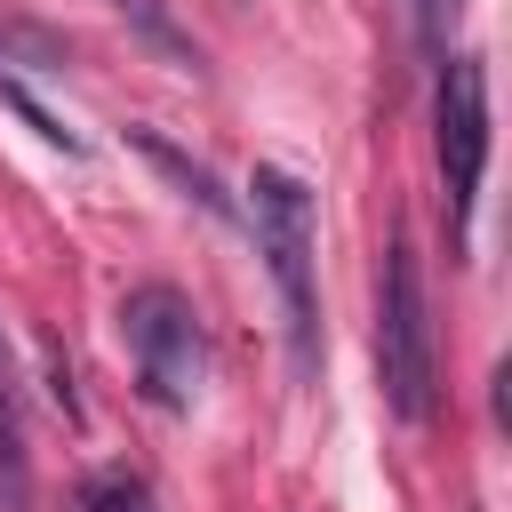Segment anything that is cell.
<instances>
[{"label": "cell", "instance_id": "obj_9", "mask_svg": "<svg viewBox=\"0 0 512 512\" xmlns=\"http://www.w3.org/2000/svg\"><path fill=\"white\" fill-rule=\"evenodd\" d=\"M456 8H464V0H416V24H424V40H432V48L448 40V24H456Z\"/></svg>", "mask_w": 512, "mask_h": 512}, {"label": "cell", "instance_id": "obj_8", "mask_svg": "<svg viewBox=\"0 0 512 512\" xmlns=\"http://www.w3.org/2000/svg\"><path fill=\"white\" fill-rule=\"evenodd\" d=\"M80 512H152V488L112 464V472H88L80 480Z\"/></svg>", "mask_w": 512, "mask_h": 512}, {"label": "cell", "instance_id": "obj_5", "mask_svg": "<svg viewBox=\"0 0 512 512\" xmlns=\"http://www.w3.org/2000/svg\"><path fill=\"white\" fill-rule=\"evenodd\" d=\"M0 472H8V512H24V376L0 336Z\"/></svg>", "mask_w": 512, "mask_h": 512}, {"label": "cell", "instance_id": "obj_2", "mask_svg": "<svg viewBox=\"0 0 512 512\" xmlns=\"http://www.w3.org/2000/svg\"><path fill=\"white\" fill-rule=\"evenodd\" d=\"M248 216H256V248L272 264V288L288 304L296 368L312 376V360H320V296H312V192H304V176L256 168L248 176Z\"/></svg>", "mask_w": 512, "mask_h": 512}, {"label": "cell", "instance_id": "obj_4", "mask_svg": "<svg viewBox=\"0 0 512 512\" xmlns=\"http://www.w3.org/2000/svg\"><path fill=\"white\" fill-rule=\"evenodd\" d=\"M432 144H440V184H448V224H472L480 176H488V72L480 56H448L440 64V96H432Z\"/></svg>", "mask_w": 512, "mask_h": 512}, {"label": "cell", "instance_id": "obj_6", "mask_svg": "<svg viewBox=\"0 0 512 512\" xmlns=\"http://www.w3.org/2000/svg\"><path fill=\"white\" fill-rule=\"evenodd\" d=\"M120 16H128L144 40H152V56H160L168 72H192V80L208 72V64H200V48H192V32L168 16V0H120Z\"/></svg>", "mask_w": 512, "mask_h": 512}, {"label": "cell", "instance_id": "obj_7", "mask_svg": "<svg viewBox=\"0 0 512 512\" xmlns=\"http://www.w3.org/2000/svg\"><path fill=\"white\" fill-rule=\"evenodd\" d=\"M136 144H144V152H152V160H160V168H168V176H176V184H184V192H192L200 208H216V216H232V200L216 192V176H208L200 160H184V152H176V144H160L152 128H136Z\"/></svg>", "mask_w": 512, "mask_h": 512}, {"label": "cell", "instance_id": "obj_3", "mask_svg": "<svg viewBox=\"0 0 512 512\" xmlns=\"http://www.w3.org/2000/svg\"><path fill=\"white\" fill-rule=\"evenodd\" d=\"M120 336H128V360H136V384L152 408H192L200 376H208V336H200V312L192 296H176L168 280H144L120 296Z\"/></svg>", "mask_w": 512, "mask_h": 512}, {"label": "cell", "instance_id": "obj_1", "mask_svg": "<svg viewBox=\"0 0 512 512\" xmlns=\"http://www.w3.org/2000/svg\"><path fill=\"white\" fill-rule=\"evenodd\" d=\"M376 384L400 424L432 416V304L408 232L384 240V272H376Z\"/></svg>", "mask_w": 512, "mask_h": 512}]
</instances>
